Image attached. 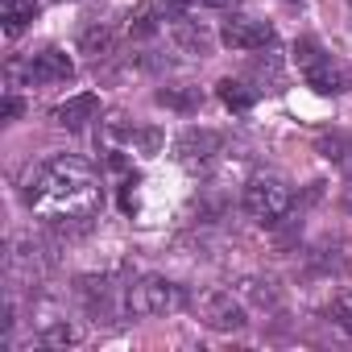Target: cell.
<instances>
[{"instance_id": "8992f818", "label": "cell", "mask_w": 352, "mask_h": 352, "mask_svg": "<svg viewBox=\"0 0 352 352\" xmlns=\"http://www.w3.org/2000/svg\"><path fill=\"white\" fill-rule=\"evenodd\" d=\"M75 75V63L63 54V50H42V54H34V63H30V79L34 83H67Z\"/></svg>"}, {"instance_id": "5bb4252c", "label": "cell", "mask_w": 352, "mask_h": 352, "mask_svg": "<svg viewBox=\"0 0 352 352\" xmlns=\"http://www.w3.org/2000/svg\"><path fill=\"white\" fill-rule=\"evenodd\" d=\"M170 5H195V9H224L228 0H170Z\"/></svg>"}, {"instance_id": "ba28073f", "label": "cell", "mask_w": 352, "mask_h": 352, "mask_svg": "<svg viewBox=\"0 0 352 352\" xmlns=\"http://www.w3.org/2000/svg\"><path fill=\"white\" fill-rule=\"evenodd\" d=\"M204 315H208V323L220 327V331L245 327V311L232 302V294H208V298H204Z\"/></svg>"}, {"instance_id": "52a82bcc", "label": "cell", "mask_w": 352, "mask_h": 352, "mask_svg": "<svg viewBox=\"0 0 352 352\" xmlns=\"http://www.w3.org/2000/svg\"><path fill=\"white\" fill-rule=\"evenodd\" d=\"M96 112H100V96L83 91V96H71L67 104H58V108H54V120H58L63 129H83L87 120H96Z\"/></svg>"}, {"instance_id": "7a4b0ae2", "label": "cell", "mask_w": 352, "mask_h": 352, "mask_svg": "<svg viewBox=\"0 0 352 352\" xmlns=\"http://www.w3.org/2000/svg\"><path fill=\"white\" fill-rule=\"evenodd\" d=\"M245 212L257 224H278L290 212V187L278 179H253L245 187Z\"/></svg>"}, {"instance_id": "9c48e42d", "label": "cell", "mask_w": 352, "mask_h": 352, "mask_svg": "<svg viewBox=\"0 0 352 352\" xmlns=\"http://www.w3.org/2000/svg\"><path fill=\"white\" fill-rule=\"evenodd\" d=\"M34 17H38V5H34V0H9V5H5V34L17 38Z\"/></svg>"}, {"instance_id": "30bf717a", "label": "cell", "mask_w": 352, "mask_h": 352, "mask_svg": "<svg viewBox=\"0 0 352 352\" xmlns=\"http://www.w3.org/2000/svg\"><path fill=\"white\" fill-rule=\"evenodd\" d=\"M220 100H224V108L245 112V108H253L257 91H253L249 83H241V79H224V83H220Z\"/></svg>"}, {"instance_id": "2e32d148", "label": "cell", "mask_w": 352, "mask_h": 352, "mask_svg": "<svg viewBox=\"0 0 352 352\" xmlns=\"http://www.w3.org/2000/svg\"><path fill=\"white\" fill-rule=\"evenodd\" d=\"M348 5H352V0H348Z\"/></svg>"}, {"instance_id": "4fadbf2b", "label": "cell", "mask_w": 352, "mask_h": 352, "mask_svg": "<svg viewBox=\"0 0 352 352\" xmlns=\"http://www.w3.org/2000/svg\"><path fill=\"white\" fill-rule=\"evenodd\" d=\"M83 46H87V50H91V54H96V50H108V46H112V38H108V34H104V30H100V34H96V30H91V34H87V38H83Z\"/></svg>"}, {"instance_id": "9a60e30c", "label": "cell", "mask_w": 352, "mask_h": 352, "mask_svg": "<svg viewBox=\"0 0 352 352\" xmlns=\"http://www.w3.org/2000/svg\"><path fill=\"white\" fill-rule=\"evenodd\" d=\"M13 116H21V100H17V96L5 100V120H13Z\"/></svg>"}, {"instance_id": "277c9868", "label": "cell", "mask_w": 352, "mask_h": 352, "mask_svg": "<svg viewBox=\"0 0 352 352\" xmlns=\"http://www.w3.org/2000/svg\"><path fill=\"white\" fill-rule=\"evenodd\" d=\"M298 67H302V75H307V83L315 87V91H323V96H331V91H340V75H336V67H331V58L315 46V42H298Z\"/></svg>"}, {"instance_id": "5b68a950", "label": "cell", "mask_w": 352, "mask_h": 352, "mask_svg": "<svg viewBox=\"0 0 352 352\" xmlns=\"http://www.w3.org/2000/svg\"><path fill=\"white\" fill-rule=\"evenodd\" d=\"M220 42L228 50H265L274 42V30L265 21H253V17H232V21H224Z\"/></svg>"}, {"instance_id": "3957f363", "label": "cell", "mask_w": 352, "mask_h": 352, "mask_svg": "<svg viewBox=\"0 0 352 352\" xmlns=\"http://www.w3.org/2000/svg\"><path fill=\"white\" fill-rule=\"evenodd\" d=\"M183 302H187V294L166 278H145L141 286L129 290V307L137 315H166V311H179Z\"/></svg>"}, {"instance_id": "8fae6325", "label": "cell", "mask_w": 352, "mask_h": 352, "mask_svg": "<svg viewBox=\"0 0 352 352\" xmlns=\"http://www.w3.org/2000/svg\"><path fill=\"white\" fill-rule=\"evenodd\" d=\"M153 17H157V5H141V9L129 17V34H133V38H149V34L157 30Z\"/></svg>"}, {"instance_id": "6da1fadb", "label": "cell", "mask_w": 352, "mask_h": 352, "mask_svg": "<svg viewBox=\"0 0 352 352\" xmlns=\"http://www.w3.org/2000/svg\"><path fill=\"white\" fill-rule=\"evenodd\" d=\"M25 204L30 208H42L50 212L54 220H87L96 208H100V187L91 179V170L83 162H50L42 166L34 179H30V191H25Z\"/></svg>"}, {"instance_id": "7c38bea8", "label": "cell", "mask_w": 352, "mask_h": 352, "mask_svg": "<svg viewBox=\"0 0 352 352\" xmlns=\"http://www.w3.org/2000/svg\"><path fill=\"white\" fill-rule=\"evenodd\" d=\"M331 319H336L344 331H352V290H344V294L331 298Z\"/></svg>"}]
</instances>
